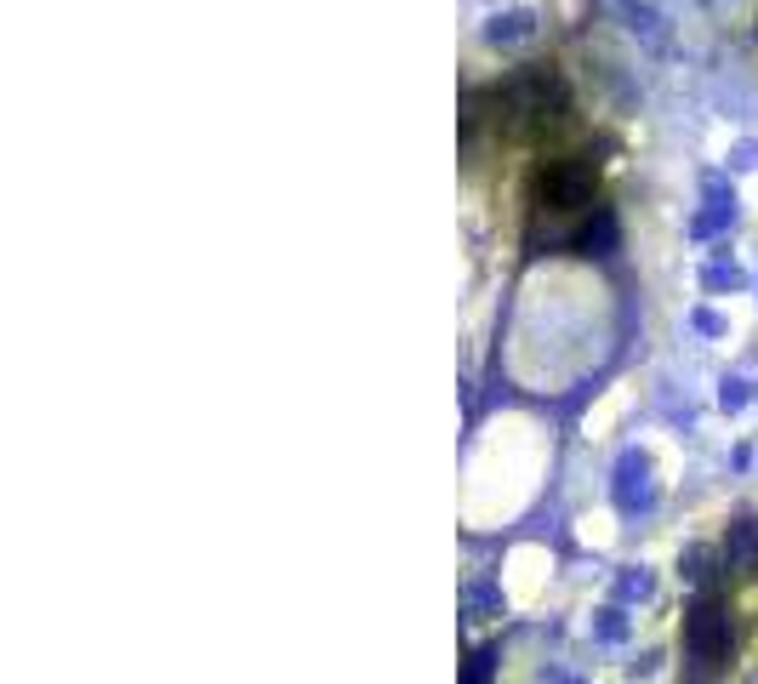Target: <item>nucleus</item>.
I'll list each match as a JSON object with an SVG mask.
<instances>
[{"label": "nucleus", "instance_id": "obj_1", "mask_svg": "<svg viewBox=\"0 0 758 684\" xmlns=\"http://www.w3.org/2000/svg\"><path fill=\"white\" fill-rule=\"evenodd\" d=\"M593 206V166L581 160H553L536 178V212L547 217H576Z\"/></svg>", "mask_w": 758, "mask_h": 684}, {"label": "nucleus", "instance_id": "obj_2", "mask_svg": "<svg viewBox=\"0 0 758 684\" xmlns=\"http://www.w3.org/2000/svg\"><path fill=\"white\" fill-rule=\"evenodd\" d=\"M724 645H731V634H724V616L713 605H702V611L690 616V650H695V662L719 668L724 662Z\"/></svg>", "mask_w": 758, "mask_h": 684}, {"label": "nucleus", "instance_id": "obj_3", "mask_svg": "<svg viewBox=\"0 0 758 684\" xmlns=\"http://www.w3.org/2000/svg\"><path fill=\"white\" fill-rule=\"evenodd\" d=\"M531 29H536V18L524 12V7H513V12H497V18L485 23V41L490 46H508V41H524Z\"/></svg>", "mask_w": 758, "mask_h": 684}, {"label": "nucleus", "instance_id": "obj_4", "mask_svg": "<svg viewBox=\"0 0 758 684\" xmlns=\"http://www.w3.org/2000/svg\"><path fill=\"white\" fill-rule=\"evenodd\" d=\"M599 7H610V12H622L627 18V29L633 35H645V41H661V18L645 7V0H599Z\"/></svg>", "mask_w": 758, "mask_h": 684}]
</instances>
